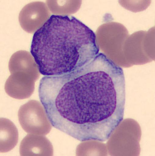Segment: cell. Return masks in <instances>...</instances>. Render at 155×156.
I'll use <instances>...</instances> for the list:
<instances>
[{"instance_id":"cell-1","label":"cell","mask_w":155,"mask_h":156,"mask_svg":"<svg viewBox=\"0 0 155 156\" xmlns=\"http://www.w3.org/2000/svg\"><path fill=\"white\" fill-rule=\"evenodd\" d=\"M38 93L52 126L81 142H105L123 120V71L102 53L73 72L42 77Z\"/></svg>"},{"instance_id":"cell-2","label":"cell","mask_w":155,"mask_h":156,"mask_svg":"<svg viewBox=\"0 0 155 156\" xmlns=\"http://www.w3.org/2000/svg\"><path fill=\"white\" fill-rule=\"evenodd\" d=\"M30 52L45 76L70 73L99 54L95 32L73 16L53 15L34 33Z\"/></svg>"},{"instance_id":"cell-3","label":"cell","mask_w":155,"mask_h":156,"mask_svg":"<svg viewBox=\"0 0 155 156\" xmlns=\"http://www.w3.org/2000/svg\"><path fill=\"white\" fill-rule=\"evenodd\" d=\"M42 105L38 101L31 100L20 108L19 120L26 132L41 136L50 132L52 125Z\"/></svg>"},{"instance_id":"cell-4","label":"cell","mask_w":155,"mask_h":156,"mask_svg":"<svg viewBox=\"0 0 155 156\" xmlns=\"http://www.w3.org/2000/svg\"><path fill=\"white\" fill-rule=\"evenodd\" d=\"M20 153L21 156H51L53 148L51 142L45 137L29 134L22 140Z\"/></svg>"},{"instance_id":"cell-5","label":"cell","mask_w":155,"mask_h":156,"mask_svg":"<svg viewBox=\"0 0 155 156\" xmlns=\"http://www.w3.org/2000/svg\"><path fill=\"white\" fill-rule=\"evenodd\" d=\"M18 133L15 126L10 120H1V152L10 151L16 145Z\"/></svg>"}]
</instances>
